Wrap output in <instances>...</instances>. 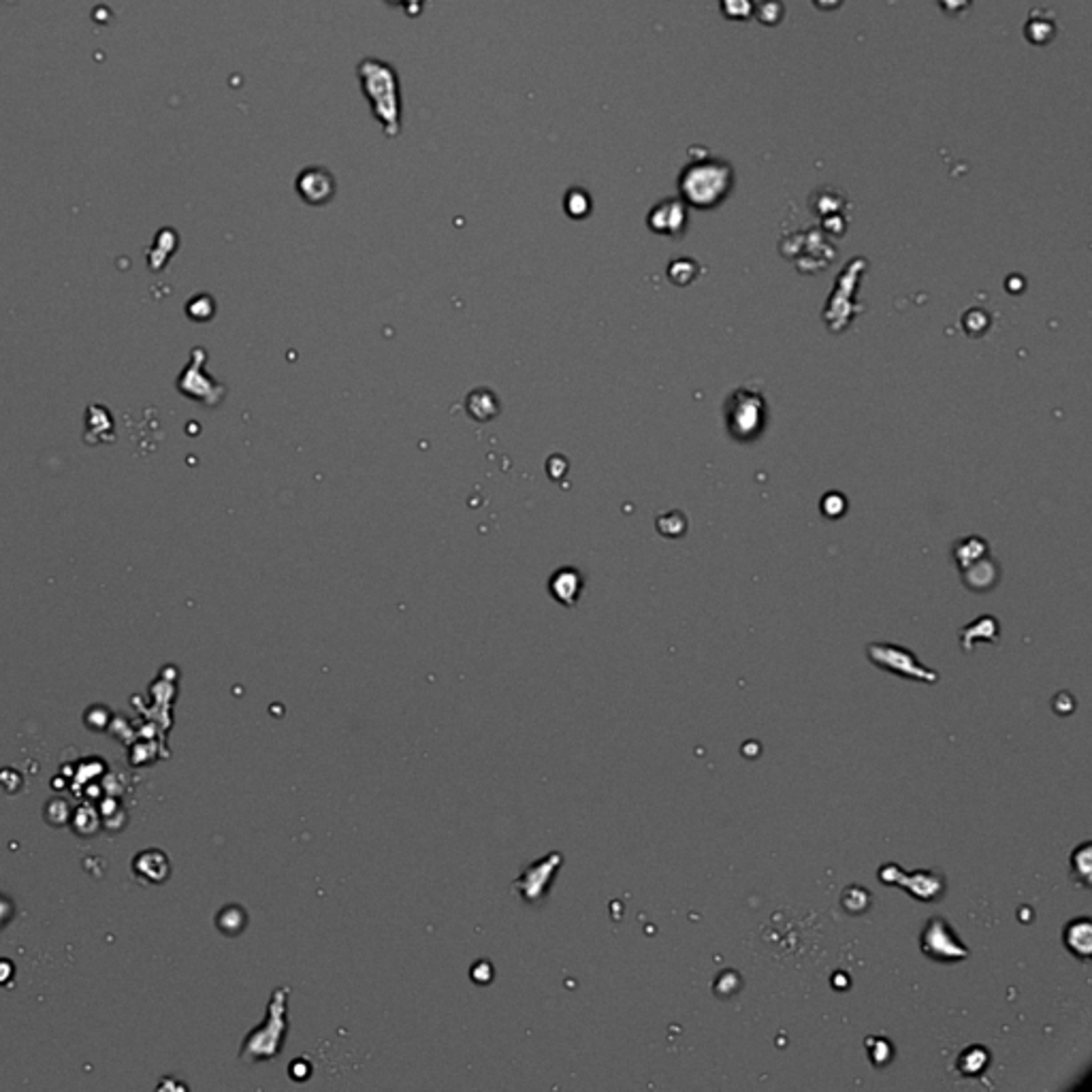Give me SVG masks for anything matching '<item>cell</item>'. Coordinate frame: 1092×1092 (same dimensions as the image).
I'll list each match as a JSON object with an SVG mask.
<instances>
[{"label": "cell", "instance_id": "25", "mask_svg": "<svg viewBox=\"0 0 1092 1092\" xmlns=\"http://www.w3.org/2000/svg\"><path fill=\"white\" fill-rule=\"evenodd\" d=\"M939 5L943 7L945 14H949V16H958V14H962V11H965V9L971 5V0H939Z\"/></svg>", "mask_w": 1092, "mask_h": 1092}, {"label": "cell", "instance_id": "26", "mask_svg": "<svg viewBox=\"0 0 1092 1092\" xmlns=\"http://www.w3.org/2000/svg\"><path fill=\"white\" fill-rule=\"evenodd\" d=\"M843 0H813V5L821 11H835L841 7Z\"/></svg>", "mask_w": 1092, "mask_h": 1092}, {"label": "cell", "instance_id": "2", "mask_svg": "<svg viewBox=\"0 0 1092 1092\" xmlns=\"http://www.w3.org/2000/svg\"><path fill=\"white\" fill-rule=\"evenodd\" d=\"M734 188V169L730 162L702 154L691 160L678 175V193L685 205L698 209L718 207Z\"/></svg>", "mask_w": 1092, "mask_h": 1092}, {"label": "cell", "instance_id": "18", "mask_svg": "<svg viewBox=\"0 0 1092 1092\" xmlns=\"http://www.w3.org/2000/svg\"><path fill=\"white\" fill-rule=\"evenodd\" d=\"M841 902H843V909L848 913L860 915V913H866L868 909H871L873 896L868 895V892L862 886H850L848 890L843 892Z\"/></svg>", "mask_w": 1092, "mask_h": 1092}, {"label": "cell", "instance_id": "16", "mask_svg": "<svg viewBox=\"0 0 1092 1092\" xmlns=\"http://www.w3.org/2000/svg\"><path fill=\"white\" fill-rule=\"evenodd\" d=\"M988 553H990V548L980 536H969L965 540H960V543L954 546V559L958 561L960 568L969 566V563H973L976 559L988 555Z\"/></svg>", "mask_w": 1092, "mask_h": 1092}, {"label": "cell", "instance_id": "9", "mask_svg": "<svg viewBox=\"0 0 1092 1092\" xmlns=\"http://www.w3.org/2000/svg\"><path fill=\"white\" fill-rule=\"evenodd\" d=\"M647 225L653 233L671 235V238L683 235L687 227V207L683 198H664V201L657 203L649 211Z\"/></svg>", "mask_w": 1092, "mask_h": 1092}, {"label": "cell", "instance_id": "20", "mask_svg": "<svg viewBox=\"0 0 1092 1092\" xmlns=\"http://www.w3.org/2000/svg\"><path fill=\"white\" fill-rule=\"evenodd\" d=\"M720 7H721V14L727 20H736V22H747L756 14L754 0H720Z\"/></svg>", "mask_w": 1092, "mask_h": 1092}, {"label": "cell", "instance_id": "24", "mask_svg": "<svg viewBox=\"0 0 1092 1092\" xmlns=\"http://www.w3.org/2000/svg\"><path fill=\"white\" fill-rule=\"evenodd\" d=\"M845 506H848V502L841 496V493H828V496L821 500V512H824L828 519H837L845 512Z\"/></svg>", "mask_w": 1092, "mask_h": 1092}, {"label": "cell", "instance_id": "21", "mask_svg": "<svg viewBox=\"0 0 1092 1092\" xmlns=\"http://www.w3.org/2000/svg\"><path fill=\"white\" fill-rule=\"evenodd\" d=\"M764 26H777V23L783 20L785 16V7L781 5V0H764V3H760L756 7V14H754Z\"/></svg>", "mask_w": 1092, "mask_h": 1092}, {"label": "cell", "instance_id": "14", "mask_svg": "<svg viewBox=\"0 0 1092 1092\" xmlns=\"http://www.w3.org/2000/svg\"><path fill=\"white\" fill-rule=\"evenodd\" d=\"M990 1065V1052L982 1046H971L958 1056V1071L967 1077L980 1075Z\"/></svg>", "mask_w": 1092, "mask_h": 1092}, {"label": "cell", "instance_id": "7", "mask_svg": "<svg viewBox=\"0 0 1092 1092\" xmlns=\"http://www.w3.org/2000/svg\"><path fill=\"white\" fill-rule=\"evenodd\" d=\"M879 882L905 890L915 900L922 902L939 900L945 892L943 875L931 871V868H924V871L920 868V871L907 873L898 864H884L879 868Z\"/></svg>", "mask_w": 1092, "mask_h": 1092}, {"label": "cell", "instance_id": "5", "mask_svg": "<svg viewBox=\"0 0 1092 1092\" xmlns=\"http://www.w3.org/2000/svg\"><path fill=\"white\" fill-rule=\"evenodd\" d=\"M866 269V261L864 258H853L839 276V282L835 286V292H832V297L826 305L824 310V321L828 325L830 331L841 333L843 328H848L850 323L855 319V314H858L862 308H855V301H852V297L855 295V288H858V282L860 276L864 274Z\"/></svg>", "mask_w": 1092, "mask_h": 1092}, {"label": "cell", "instance_id": "12", "mask_svg": "<svg viewBox=\"0 0 1092 1092\" xmlns=\"http://www.w3.org/2000/svg\"><path fill=\"white\" fill-rule=\"evenodd\" d=\"M1056 14L1050 9H1032L1025 23V37L1032 45H1048L1056 37Z\"/></svg>", "mask_w": 1092, "mask_h": 1092}, {"label": "cell", "instance_id": "10", "mask_svg": "<svg viewBox=\"0 0 1092 1092\" xmlns=\"http://www.w3.org/2000/svg\"><path fill=\"white\" fill-rule=\"evenodd\" d=\"M962 572V581L969 587L971 591H988L992 587L999 583V563H996L990 555H983L980 559H976L969 566L960 568Z\"/></svg>", "mask_w": 1092, "mask_h": 1092}, {"label": "cell", "instance_id": "19", "mask_svg": "<svg viewBox=\"0 0 1092 1092\" xmlns=\"http://www.w3.org/2000/svg\"><path fill=\"white\" fill-rule=\"evenodd\" d=\"M160 858H162V852H158L156 862H158ZM156 862L152 864V852H144V853L139 855V858H135V875H139L141 879H144V882H152V884L162 882L164 877L158 875V868H162V871H169V864H167V862H162V864L158 866Z\"/></svg>", "mask_w": 1092, "mask_h": 1092}, {"label": "cell", "instance_id": "23", "mask_svg": "<svg viewBox=\"0 0 1092 1092\" xmlns=\"http://www.w3.org/2000/svg\"><path fill=\"white\" fill-rule=\"evenodd\" d=\"M384 3L389 5V7H393V9L402 11V14H404L406 18L415 20V18H420V16H422V11H425L427 0H384Z\"/></svg>", "mask_w": 1092, "mask_h": 1092}, {"label": "cell", "instance_id": "15", "mask_svg": "<svg viewBox=\"0 0 1092 1092\" xmlns=\"http://www.w3.org/2000/svg\"><path fill=\"white\" fill-rule=\"evenodd\" d=\"M581 591V579L577 570H561L553 579V595L563 604H574Z\"/></svg>", "mask_w": 1092, "mask_h": 1092}, {"label": "cell", "instance_id": "6", "mask_svg": "<svg viewBox=\"0 0 1092 1092\" xmlns=\"http://www.w3.org/2000/svg\"><path fill=\"white\" fill-rule=\"evenodd\" d=\"M920 949L935 962H962L971 956L969 947L960 941L958 933L941 915H933L920 935Z\"/></svg>", "mask_w": 1092, "mask_h": 1092}, {"label": "cell", "instance_id": "11", "mask_svg": "<svg viewBox=\"0 0 1092 1092\" xmlns=\"http://www.w3.org/2000/svg\"><path fill=\"white\" fill-rule=\"evenodd\" d=\"M999 636H1001L999 621H996V619L990 617V615H983V617H980V619L973 621V624H969L967 628H962V632H960L962 651L971 653L973 647H976V644H978L980 640L996 644V642H999Z\"/></svg>", "mask_w": 1092, "mask_h": 1092}, {"label": "cell", "instance_id": "13", "mask_svg": "<svg viewBox=\"0 0 1092 1092\" xmlns=\"http://www.w3.org/2000/svg\"><path fill=\"white\" fill-rule=\"evenodd\" d=\"M1063 941L1070 952L1082 960H1090L1092 954V926L1088 918H1075L1065 926Z\"/></svg>", "mask_w": 1092, "mask_h": 1092}, {"label": "cell", "instance_id": "4", "mask_svg": "<svg viewBox=\"0 0 1092 1092\" xmlns=\"http://www.w3.org/2000/svg\"><path fill=\"white\" fill-rule=\"evenodd\" d=\"M866 653H868V660H871L877 668H882V671H888L896 677L915 680V683L933 685L939 683V678H941V675L933 671V668L924 666L918 657H915L909 649L900 647V644L873 642L866 647Z\"/></svg>", "mask_w": 1092, "mask_h": 1092}, {"label": "cell", "instance_id": "8", "mask_svg": "<svg viewBox=\"0 0 1092 1092\" xmlns=\"http://www.w3.org/2000/svg\"><path fill=\"white\" fill-rule=\"evenodd\" d=\"M297 193L308 205H325L335 195V178L325 167H305L297 175Z\"/></svg>", "mask_w": 1092, "mask_h": 1092}, {"label": "cell", "instance_id": "3", "mask_svg": "<svg viewBox=\"0 0 1092 1092\" xmlns=\"http://www.w3.org/2000/svg\"><path fill=\"white\" fill-rule=\"evenodd\" d=\"M727 429L732 438L749 442L756 440L766 427V402L754 389H738L730 395L725 404Z\"/></svg>", "mask_w": 1092, "mask_h": 1092}, {"label": "cell", "instance_id": "17", "mask_svg": "<svg viewBox=\"0 0 1092 1092\" xmlns=\"http://www.w3.org/2000/svg\"><path fill=\"white\" fill-rule=\"evenodd\" d=\"M1090 853H1092L1090 841L1079 845V848H1075L1071 853V875L1075 882L1082 884L1084 888H1090V877H1092Z\"/></svg>", "mask_w": 1092, "mask_h": 1092}, {"label": "cell", "instance_id": "22", "mask_svg": "<svg viewBox=\"0 0 1092 1092\" xmlns=\"http://www.w3.org/2000/svg\"><path fill=\"white\" fill-rule=\"evenodd\" d=\"M566 209H568L570 216L581 218L591 209V198L587 197V193L579 191V188H574V191H570L568 197H566Z\"/></svg>", "mask_w": 1092, "mask_h": 1092}, {"label": "cell", "instance_id": "1", "mask_svg": "<svg viewBox=\"0 0 1092 1092\" xmlns=\"http://www.w3.org/2000/svg\"><path fill=\"white\" fill-rule=\"evenodd\" d=\"M357 77L361 92L370 103L371 115L380 124L386 139H397L404 131V103L402 84L391 63L382 58L368 56L357 65Z\"/></svg>", "mask_w": 1092, "mask_h": 1092}]
</instances>
